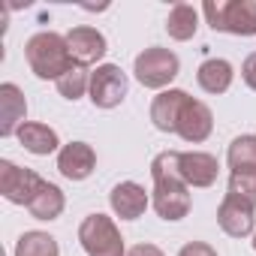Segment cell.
I'll return each instance as SVG.
<instances>
[{
  "instance_id": "obj_1",
  "label": "cell",
  "mask_w": 256,
  "mask_h": 256,
  "mask_svg": "<svg viewBox=\"0 0 256 256\" xmlns=\"http://www.w3.org/2000/svg\"><path fill=\"white\" fill-rule=\"evenodd\" d=\"M24 58H28V66L36 78H54L58 82L64 72H70L76 66L70 46H66V36H60L54 30L34 34L24 42Z\"/></svg>"
},
{
  "instance_id": "obj_2",
  "label": "cell",
  "mask_w": 256,
  "mask_h": 256,
  "mask_svg": "<svg viewBox=\"0 0 256 256\" xmlns=\"http://www.w3.org/2000/svg\"><path fill=\"white\" fill-rule=\"evenodd\" d=\"M202 12L214 30L256 36V0H205Z\"/></svg>"
},
{
  "instance_id": "obj_3",
  "label": "cell",
  "mask_w": 256,
  "mask_h": 256,
  "mask_svg": "<svg viewBox=\"0 0 256 256\" xmlns=\"http://www.w3.org/2000/svg\"><path fill=\"white\" fill-rule=\"evenodd\" d=\"M78 244L88 256H126L124 238L112 217L106 214H88L78 226Z\"/></svg>"
},
{
  "instance_id": "obj_4",
  "label": "cell",
  "mask_w": 256,
  "mask_h": 256,
  "mask_svg": "<svg viewBox=\"0 0 256 256\" xmlns=\"http://www.w3.org/2000/svg\"><path fill=\"white\" fill-rule=\"evenodd\" d=\"M178 70H181L178 54L169 52V48H160V46L145 48L136 58V64H133V72H136L139 84L142 88H151V90H163L178 76Z\"/></svg>"
},
{
  "instance_id": "obj_5",
  "label": "cell",
  "mask_w": 256,
  "mask_h": 256,
  "mask_svg": "<svg viewBox=\"0 0 256 256\" xmlns=\"http://www.w3.org/2000/svg\"><path fill=\"white\" fill-rule=\"evenodd\" d=\"M151 205H154V211H157L163 220H169V223L184 220V217L190 214V205H193L190 187H187L181 178H154Z\"/></svg>"
},
{
  "instance_id": "obj_6",
  "label": "cell",
  "mask_w": 256,
  "mask_h": 256,
  "mask_svg": "<svg viewBox=\"0 0 256 256\" xmlns=\"http://www.w3.org/2000/svg\"><path fill=\"white\" fill-rule=\"evenodd\" d=\"M42 184H46V178H40L34 169H22L10 160H0V196L6 202L28 208Z\"/></svg>"
},
{
  "instance_id": "obj_7",
  "label": "cell",
  "mask_w": 256,
  "mask_h": 256,
  "mask_svg": "<svg viewBox=\"0 0 256 256\" xmlns=\"http://www.w3.org/2000/svg\"><path fill=\"white\" fill-rule=\"evenodd\" d=\"M90 102L96 108H114L126 96V72L118 64H100L90 72Z\"/></svg>"
},
{
  "instance_id": "obj_8",
  "label": "cell",
  "mask_w": 256,
  "mask_h": 256,
  "mask_svg": "<svg viewBox=\"0 0 256 256\" xmlns=\"http://www.w3.org/2000/svg\"><path fill=\"white\" fill-rule=\"evenodd\" d=\"M66 46H70V54H72V64L78 66H94L106 58L108 46H106V36L96 30V28H72L66 34Z\"/></svg>"
},
{
  "instance_id": "obj_9",
  "label": "cell",
  "mask_w": 256,
  "mask_h": 256,
  "mask_svg": "<svg viewBox=\"0 0 256 256\" xmlns=\"http://www.w3.org/2000/svg\"><path fill=\"white\" fill-rule=\"evenodd\" d=\"M108 205H112V211H114L120 220H139V217L148 211L151 196H148V190H145L142 184H136V181H120V184L112 187Z\"/></svg>"
},
{
  "instance_id": "obj_10",
  "label": "cell",
  "mask_w": 256,
  "mask_h": 256,
  "mask_svg": "<svg viewBox=\"0 0 256 256\" xmlns=\"http://www.w3.org/2000/svg\"><path fill=\"white\" fill-rule=\"evenodd\" d=\"M22 124H28V100L18 84L4 82L0 84V136L4 139L16 136Z\"/></svg>"
},
{
  "instance_id": "obj_11",
  "label": "cell",
  "mask_w": 256,
  "mask_h": 256,
  "mask_svg": "<svg viewBox=\"0 0 256 256\" xmlns=\"http://www.w3.org/2000/svg\"><path fill=\"white\" fill-rule=\"evenodd\" d=\"M211 130H214V114H211V108L202 100H193L190 96L184 102V108H181V118H178V136L184 142L199 145V142H205L211 136Z\"/></svg>"
},
{
  "instance_id": "obj_12",
  "label": "cell",
  "mask_w": 256,
  "mask_h": 256,
  "mask_svg": "<svg viewBox=\"0 0 256 256\" xmlns=\"http://www.w3.org/2000/svg\"><path fill=\"white\" fill-rule=\"evenodd\" d=\"M253 211L256 208H250L247 202H241V199L226 193V199L217 208V223H220V229L229 238H247V235H253V226H256V214Z\"/></svg>"
},
{
  "instance_id": "obj_13",
  "label": "cell",
  "mask_w": 256,
  "mask_h": 256,
  "mask_svg": "<svg viewBox=\"0 0 256 256\" xmlns=\"http://www.w3.org/2000/svg\"><path fill=\"white\" fill-rule=\"evenodd\" d=\"M96 169V151L88 142H70L58 151V172L66 181H84Z\"/></svg>"
},
{
  "instance_id": "obj_14",
  "label": "cell",
  "mask_w": 256,
  "mask_h": 256,
  "mask_svg": "<svg viewBox=\"0 0 256 256\" xmlns=\"http://www.w3.org/2000/svg\"><path fill=\"white\" fill-rule=\"evenodd\" d=\"M187 100H190V94L181 88L160 90L151 102V124L160 133H178V118H181V108Z\"/></svg>"
},
{
  "instance_id": "obj_15",
  "label": "cell",
  "mask_w": 256,
  "mask_h": 256,
  "mask_svg": "<svg viewBox=\"0 0 256 256\" xmlns=\"http://www.w3.org/2000/svg\"><path fill=\"white\" fill-rule=\"evenodd\" d=\"M178 169H181V181L187 187H211L217 181V157L205 154V151H181L178 157Z\"/></svg>"
},
{
  "instance_id": "obj_16",
  "label": "cell",
  "mask_w": 256,
  "mask_h": 256,
  "mask_svg": "<svg viewBox=\"0 0 256 256\" xmlns=\"http://www.w3.org/2000/svg\"><path fill=\"white\" fill-rule=\"evenodd\" d=\"M16 136H18L22 148L30 151V154H36V157H48V154H54V151L60 148L58 133L52 130L48 124H40V120H28V124H22V130H18Z\"/></svg>"
},
{
  "instance_id": "obj_17",
  "label": "cell",
  "mask_w": 256,
  "mask_h": 256,
  "mask_svg": "<svg viewBox=\"0 0 256 256\" xmlns=\"http://www.w3.org/2000/svg\"><path fill=\"white\" fill-rule=\"evenodd\" d=\"M232 78H235V70H232V64L229 60H223V58H208V60H202L199 64V70H196V82H199V88L205 90V94H226L229 88H232Z\"/></svg>"
},
{
  "instance_id": "obj_18",
  "label": "cell",
  "mask_w": 256,
  "mask_h": 256,
  "mask_svg": "<svg viewBox=\"0 0 256 256\" xmlns=\"http://www.w3.org/2000/svg\"><path fill=\"white\" fill-rule=\"evenodd\" d=\"M64 208H66L64 190H60L58 184H52V181H46V184L40 187V193H36V196L30 199V205H28L30 217H36V220H58V217L64 214Z\"/></svg>"
},
{
  "instance_id": "obj_19",
  "label": "cell",
  "mask_w": 256,
  "mask_h": 256,
  "mask_svg": "<svg viewBox=\"0 0 256 256\" xmlns=\"http://www.w3.org/2000/svg\"><path fill=\"white\" fill-rule=\"evenodd\" d=\"M166 30H169V36H172V40H178V42L193 40V36H196V30H199V10H196V6H190V4H175V6L169 10Z\"/></svg>"
},
{
  "instance_id": "obj_20",
  "label": "cell",
  "mask_w": 256,
  "mask_h": 256,
  "mask_svg": "<svg viewBox=\"0 0 256 256\" xmlns=\"http://www.w3.org/2000/svg\"><path fill=\"white\" fill-rule=\"evenodd\" d=\"M226 163L232 172H256V136H238L232 139L226 151Z\"/></svg>"
},
{
  "instance_id": "obj_21",
  "label": "cell",
  "mask_w": 256,
  "mask_h": 256,
  "mask_svg": "<svg viewBox=\"0 0 256 256\" xmlns=\"http://www.w3.org/2000/svg\"><path fill=\"white\" fill-rule=\"evenodd\" d=\"M16 256H60V247L58 241L48 235V232H24L16 244Z\"/></svg>"
},
{
  "instance_id": "obj_22",
  "label": "cell",
  "mask_w": 256,
  "mask_h": 256,
  "mask_svg": "<svg viewBox=\"0 0 256 256\" xmlns=\"http://www.w3.org/2000/svg\"><path fill=\"white\" fill-rule=\"evenodd\" d=\"M54 84H58V94H60L64 100H72V102H76V100L84 96V90H90V76H88L84 66L76 64V66H72L70 72H64Z\"/></svg>"
},
{
  "instance_id": "obj_23",
  "label": "cell",
  "mask_w": 256,
  "mask_h": 256,
  "mask_svg": "<svg viewBox=\"0 0 256 256\" xmlns=\"http://www.w3.org/2000/svg\"><path fill=\"white\" fill-rule=\"evenodd\" d=\"M229 196L256 208V172H232L229 175Z\"/></svg>"
},
{
  "instance_id": "obj_24",
  "label": "cell",
  "mask_w": 256,
  "mask_h": 256,
  "mask_svg": "<svg viewBox=\"0 0 256 256\" xmlns=\"http://www.w3.org/2000/svg\"><path fill=\"white\" fill-rule=\"evenodd\" d=\"M178 256H217V250L211 244H205V241H190V244H184L178 250Z\"/></svg>"
},
{
  "instance_id": "obj_25",
  "label": "cell",
  "mask_w": 256,
  "mask_h": 256,
  "mask_svg": "<svg viewBox=\"0 0 256 256\" xmlns=\"http://www.w3.org/2000/svg\"><path fill=\"white\" fill-rule=\"evenodd\" d=\"M241 78H244V84H247L250 90H256V52H250V54L244 58V64H241Z\"/></svg>"
},
{
  "instance_id": "obj_26",
  "label": "cell",
  "mask_w": 256,
  "mask_h": 256,
  "mask_svg": "<svg viewBox=\"0 0 256 256\" xmlns=\"http://www.w3.org/2000/svg\"><path fill=\"white\" fill-rule=\"evenodd\" d=\"M126 256H166L157 244H136V247H130V250H126Z\"/></svg>"
},
{
  "instance_id": "obj_27",
  "label": "cell",
  "mask_w": 256,
  "mask_h": 256,
  "mask_svg": "<svg viewBox=\"0 0 256 256\" xmlns=\"http://www.w3.org/2000/svg\"><path fill=\"white\" fill-rule=\"evenodd\" d=\"M253 250H256V232H253Z\"/></svg>"
}]
</instances>
